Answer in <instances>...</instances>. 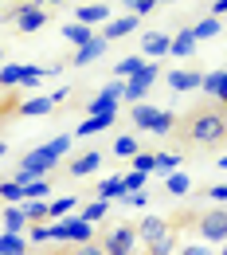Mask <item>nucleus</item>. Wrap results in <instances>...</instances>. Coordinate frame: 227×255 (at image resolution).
Listing matches in <instances>:
<instances>
[{"mask_svg":"<svg viewBox=\"0 0 227 255\" xmlns=\"http://www.w3.org/2000/svg\"><path fill=\"white\" fill-rule=\"evenodd\" d=\"M75 204H78V200H75L71 192H67V196H51V200H47V208H51V220H59V216H71V212H75Z\"/></svg>","mask_w":227,"mask_h":255,"instance_id":"obj_26","label":"nucleus"},{"mask_svg":"<svg viewBox=\"0 0 227 255\" xmlns=\"http://www.w3.org/2000/svg\"><path fill=\"white\" fill-rule=\"evenodd\" d=\"M98 165H102V153L86 149V153H78V157L71 161L67 169H71V177H90V173H98Z\"/></svg>","mask_w":227,"mask_h":255,"instance_id":"obj_15","label":"nucleus"},{"mask_svg":"<svg viewBox=\"0 0 227 255\" xmlns=\"http://www.w3.org/2000/svg\"><path fill=\"white\" fill-rule=\"evenodd\" d=\"M176 169H180V157H176V153H157V169H153L157 177H168V173H176Z\"/></svg>","mask_w":227,"mask_h":255,"instance_id":"obj_33","label":"nucleus"},{"mask_svg":"<svg viewBox=\"0 0 227 255\" xmlns=\"http://www.w3.org/2000/svg\"><path fill=\"white\" fill-rule=\"evenodd\" d=\"M224 114H227V102H224Z\"/></svg>","mask_w":227,"mask_h":255,"instance_id":"obj_52","label":"nucleus"},{"mask_svg":"<svg viewBox=\"0 0 227 255\" xmlns=\"http://www.w3.org/2000/svg\"><path fill=\"white\" fill-rule=\"evenodd\" d=\"M130 161H133V169H137V173H153V169H157V153H141V149H137Z\"/></svg>","mask_w":227,"mask_h":255,"instance_id":"obj_36","label":"nucleus"},{"mask_svg":"<svg viewBox=\"0 0 227 255\" xmlns=\"http://www.w3.org/2000/svg\"><path fill=\"white\" fill-rule=\"evenodd\" d=\"M168 43H172V35L168 32H145V39H141V51L145 55H168Z\"/></svg>","mask_w":227,"mask_h":255,"instance_id":"obj_17","label":"nucleus"},{"mask_svg":"<svg viewBox=\"0 0 227 255\" xmlns=\"http://www.w3.org/2000/svg\"><path fill=\"white\" fill-rule=\"evenodd\" d=\"M212 16H227V0H216V4H212Z\"/></svg>","mask_w":227,"mask_h":255,"instance_id":"obj_46","label":"nucleus"},{"mask_svg":"<svg viewBox=\"0 0 227 255\" xmlns=\"http://www.w3.org/2000/svg\"><path fill=\"white\" fill-rule=\"evenodd\" d=\"M106 110H118V98L110 95V91H102V95H94L86 102V114H106Z\"/></svg>","mask_w":227,"mask_h":255,"instance_id":"obj_28","label":"nucleus"},{"mask_svg":"<svg viewBox=\"0 0 227 255\" xmlns=\"http://www.w3.org/2000/svg\"><path fill=\"white\" fill-rule=\"evenodd\" d=\"M137 149H141V145H137V137H133V133H122V137L114 141V153H118V157H133Z\"/></svg>","mask_w":227,"mask_h":255,"instance_id":"obj_35","label":"nucleus"},{"mask_svg":"<svg viewBox=\"0 0 227 255\" xmlns=\"http://www.w3.org/2000/svg\"><path fill=\"white\" fill-rule=\"evenodd\" d=\"M196 43H200V39L192 35V28H180V32L172 35V43H168V55H172V59H192Z\"/></svg>","mask_w":227,"mask_h":255,"instance_id":"obj_11","label":"nucleus"},{"mask_svg":"<svg viewBox=\"0 0 227 255\" xmlns=\"http://www.w3.org/2000/svg\"><path fill=\"white\" fill-rule=\"evenodd\" d=\"M67 95H71V87H59V91H51V95H47V98H51V102L59 106V102H67Z\"/></svg>","mask_w":227,"mask_h":255,"instance_id":"obj_45","label":"nucleus"},{"mask_svg":"<svg viewBox=\"0 0 227 255\" xmlns=\"http://www.w3.org/2000/svg\"><path fill=\"white\" fill-rule=\"evenodd\" d=\"M39 79H47V67H24V75H20V87H28V91H32Z\"/></svg>","mask_w":227,"mask_h":255,"instance_id":"obj_37","label":"nucleus"},{"mask_svg":"<svg viewBox=\"0 0 227 255\" xmlns=\"http://www.w3.org/2000/svg\"><path fill=\"white\" fill-rule=\"evenodd\" d=\"M141 67H145V59H141V55H130V59H122V63L114 67V79H130V75H137Z\"/></svg>","mask_w":227,"mask_h":255,"instance_id":"obj_32","label":"nucleus"},{"mask_svg":"<svg viewBox=\"0 0 227 255\" xmlns=\"http://www.w3.org/2000/svg\"><path fill=\"white\" fill-rule=\"evenodd\" d=\"M106 212H110V200H90L78 216H82V220H90V224H98V220H106Z\"/></svg>","mask_w":227,"mask_h":255,"instance_id":"obj_31","label":"nucleus"},{"mask_svg":"<svg viewBox=\"0 0 227 255\" xmlns=\"http://www.w3.org/2000/svg\"><path fill=\"white\" fill-rule=\"evenodd\" d=\"M164 185H168V192H172V196H184V192L192 189V177L176 169V173H168V177H164Z\"/></svg>","mask_w":227,"mask_h":255,"instance_id":"obj_29","label":"nucleus"},{"mask_svg":"<svg viewBox=\"0 0 227 255\" xmlns=\"http://www.w3.org/2000/svg\"><path fill=\"white\" fill-rule=\"evenodd\" d=\"M20 75H24L20 63H4L0 67V87H20Z\"/></svg>","mask_w":227,"mask_h":255,"instance_id":"obj_34","label":"nucleus"},{"mask_svg":"<svg viewBox=\"0 0 227 255\" xmlns=\"http://www.w3.org/2000/svg\"><path fill=\"white\" fill-rule=\"evenodd\" d=\"M122 204H130V208H145V204H149V196L137 189V192H126V196H122Z\"/></svg>","mask_w":227,"mask_h":255,"instance_id":"obj_43","label":"nucleus"},{"mask_svg":"<svg viewBox=\"0 0 227 255\" xmlns=\"http://www.w3.org/2000/svg\"><path fill=\"white\" fill-rule=\"evenodd\" d=\"M16 110H20V114H24V118H39V114H51V110H55V102H51V98H24V102H20V106H16Z\"/></svg>","mask_w":227,"mask_h":255,"instance_id":"obj_21","label":"nucleus"},{"mask_svg":"<svg viewBox=\"0 0 227 255\" xmlns=\"http://www.w3.org/2000/svg\"><path fill=\"white\" fill-rule=\"evenodd\" d=\"M4 153H8V145H4V141H0V161H4Z\"/></svg>","mask_w":227,"mask_h":255,"instance_id":"obj_49","label":"nucleus"},{"mask_svg":"<svg viewBox=\"0 0 227 255\" xmlns=\"http://www.w3.org/2000/svg\"><path fill=\"white\" fill-rule=\"evenodd\" d=\"M216 255H227V240H224V244H220V252H216Z\"/></svg>","mask_w":227,"mask_h":255,"instance_id":"obj_47","label":"nucleus"},{"mask_svg":"<svg viewBox=\"0 0 227 255\" xmlns=\"http://www.w3.org/2000/svg\"><path fill=\"white\" fill-rule=\"evenodd\" d=\"M184 137L192 145H220L227 137V114L224 110H196L184 126Z\"/></svg>","mask_w":227,"mask_h":255,"instance_id":"obj_1","label":"nucleus"},{"mask_svg":"<svg viewBox=\"0 0 227 255\" xmlns=\"http://www.w3.org/2000/svg\"><path fill=\"white\" fill-rule=\"evenodd\" d=\"M12 20H16V32L32 35V32H39V28L47 24V12H43V4H35V0H28V4H20V8H12Z\"/></svg>","mask_w":227,"mask_h":255,"instance_id":"obj_5","label":"nucleus"},{"mask_svg":"<svg viewBox=\"0 0 227 255\" xmlns=\"http://www.w3.org/2000/svg\"><path fill=\"white\" fill-rule=\"evenodd\" d=\"M32 244H51V224H32Z\"/></svg>","mask_w":227,"mask_h":255,"instance_id":"obj_40","label":"nucleus"},{"mask_svg":"<svg viewBox=\"0 0 227 255\" xmlns=\"http://www.w3.org/2000/svg\"><path fill=\"white\" fill-rule=\"evenodd\" d=\"M133 228H137V240L153 244V240H157V236H164V232H168L172 224H168V220H161V216H145V220H137Z\"/></svg>","mask_w":227,"mask_h":255,"instance_id":"obj_14","label":"nucleus"},{"mask_svg":"<svg viewBox=\"0 0 227 255\" xmlns=\"http://www.w3.org/2000/svg\"><path fill=\"white\" fill-rule=\"evenodd\" d=\"M200 91H204L208 98H216V102L224 106V102H227V71H212V75H204Z\"/></svg>","mask_w":227,"mask_h":255,"instance_id":"obj_13","label":"nucleus"},{"mask_svg":"<svg viewBox=\"0 0 227 255\" xmlns=\"http://www.w3.org/2000/svg\"><path fill=\"white\" fill-rule=\"evenodd\" d=\"M67 255H106V252H102V244L90 240V244H75V252H67Z\"/></svg>","mask_w":227,"mask_h":255,"instance_id":"obj_42","label":"nucleus"},{"mask_svg":"<svg viewBox=\"0 0 227 255\" xmlns=\"http://www.w3.org/2000/svg\"><path fill=\"white\" fill-rule=\"evenodd\" d=\"M122 4H126V8H130L133 16H149V12H153V8H157V0H122Z\"/></svg>","mask_w":227,"mask_h":255,"instance_id":"obj_39","label":"nucleus"},{"mask_svg":"<svg viewBox=\"0 0 227 255\" xmlns=\"http://www.w3.org/2000/svg\"><path fill=\"white\" fill-rule=\"evenodd\" d=\"M176 248H180V228L172 224L164 236H157V240L149 244V255H176Z\"/></svg>","mask_w":227,"mask_h":255,"instance_id":"obj_16","label":"nucleus"},{"mask_svg":"<svg viewBox=\"0 0 227 255\" xmlns=\"http://www.w3.org/2000/svg\"><path fill=\"white\" fill-rule=\"evenodd\" d=\"M157 4H164V0H157Z\"/></svg>","mask_w":227,"mask_h":255,"instance_id":"obj_53","label":"nucleus"},{"mask_svg":"<svg viewBox=\"0 0 227 255\" xmlns=\"http://www.w3.org/2000/svg\"><path fill=\"white\" fill-rule=\"evenodd\" d=\"M0 200L4 204H24V185L12 177V181H0Z\"/></svg>","mask_w":227,"mask_h":255,"instance_id":"obj_27","label":"nucleus"},{"mask_svg":"<svg viewBox=\"0 0 227 255\" xmlns=\"http://www.w3.org/2000/svg\"><path fill=\"white\" fill-rule=\"evenodd\" d=\"M0 63H4V51H0Z\"/></svg>","mask_w":227,"mask_h":255,"instance_id":"obj_51","label":"nucleus"},{"mask_svg":"<svg viewBox=\"0 0 227 255\" xmlns=\"http://www.w3.org/2000/svg\"><path fill=\"white\" fill-rule=\"evenodd\" d=\"M98 200H122L126 196V185H122V177H106V181H98Z\"/></svg>","mask_w":227,"mask_h":255,"instance_id":"obj_22","label":"nucleus"},{"mask_svg":"<svg viewBox=\"0 0 227 255\" xmlns=\"http://www.w3.org/2000/svg\"><path fill=\"white\" fill-rule=\"evenodd\" d=\"M220 165H224V169H227V157H220Z\"/></svg>","mask_w":227,"mask_h":255,"instance_id":"obj_50","label":"nucleus"},{"mask_svg":"<svg viewBox=\"0 0 227 255\" xmlns=\"http://www.w3.org/2000/svg\"><path fill=\"white\" fill-rule=\"evenodd\" d=\"M137 24H141V16H133V12H126V16H114V20H106L102 24V39L106 43H114V39H126L130 32H137Z\"/></svg>","mask_w":227,"mask_h":255,"instance_id":"obj_8","label":"nucleus"},{"mask_svg":"<svg viewBox=\"0 0 227 255\" xmlns=\"http://www.w3.org/2000/svg\"><path fill=\"white\" fill-rule=\"evenodd\" d=\"M157 79H161V67H157V63H145L137 75H130V79H126V98H130V102H141Z\"/></svg>","mask_w":227,"mask_h":255,"instance_id":"obj_6","label":"nucleus"},{"mask_svg":"<svg viewBox=\"0 0 227 255\" xmlns=\"http://www.w3.org/2000/svg\"><path fill=\"white\" fill-rule=\"evenodd\" d=\"M114 114H118V110H106V114H86V118L75 126V137H90V133L110 129V126H114Z\"/></svg>","mask_w":227,"mask_h":255,"instance_id":"obj_10","label":"nucleus"},{"mask_svg":"<svg viewBox=\"0 0 227 255\" xmlns=\"http://www.w3.org/2000/svg\"><path fill=\"white\" fill-rule=\"evenodd\" d=\"M0 255H28V236L24 232H0Z\"/></svg>","mask_w":227,"mask_h":255,"instance_id":"obj_19","label":"nucleus"},{"mask_svg":"<svg viewBox=\"0 0 227 255\" xmlns=\"http://www.w3.org/2000/svg\"><path fill=\"white\" fill-rule=\"evenodd\" d=\"M130 122L137 129H145V133H168V129L176 126L172 110H161V106H153V102H133Z\"/></svg>","mask_w":227,"mask_h":255,"instance_id":"obj_2","label":"nucleus"},{"mask_svg":"<svg viewBox=\"0 0 227 255\" xmlns=\"http://www.w3.org/2000/svg\"><path fill=\"white\" fill-rule=\"evenodd\" d=\"M220 32H224V24H220V16H204L200 24H192V35H196V39H216Z\"/></svg>","mask_w":227,"mask_h":255,"instance_id":"obj_24","label":"nucleus"},{"mask_svg":"<svg viewBox=\"0 0 227 255\" xmlns=\"http://www.w3.org/2000/svg\"><path fill=\"white\" fill-rule=\"evenodd\" d=\"M75 20H78V24L98 28V24H106V20H110V8H106V4H82V8L75 12Z\"/></svg>","mask_w":227,"mask_h":255,"instance_id":"obj_18","label":"nucleus"},{"mask_svg":"<svg viewBox=\"0 0 227 255\" xmlns=\"http://www.w3.org/2000/svg\"><path fill=\"white\" fill-rule=\"evenodd\" d=\"M106 47H110V43H106L102 35H94L90 43L75 47V59H71V63H75V67H86V63H94V59H102V55H106Z\"/></svg>","mask_w":227,"mask_h":255,"instance_id":"obj_12","label":"nucleus"},{"mask_svg":"<svg viewBox=\"0 0 227 255\" xmlns=\"http://www.w3.org/2000/svg\"><path fill=\"white\" fill-rule=\"evenodd\" d=\"M208 200H212V204H227V185H216V189H208Z\"/></svg>","mask_w":227,"mask_h":255,"instance_id":"obj_44","label":"nucleus"},{"mask_svg":"<svg viewBox=\"0 0 227 255\" xmlns=\"http://www.w3.org/2000/svg\"><path fill=\"white\" fill-rule=\"evenodd\" d=\"M196 228H200V236H204L208 244H224L227 240V212L224 208L204 212V216H196Z\"/></svg>","mask_w":227,"mask_h":255,"instance_id":"obj_7","label":"nucleus"},{"mask_svg":"<svg viewBox=\"0 0 227 255\" xmlns=\"http://www.w3.org/2000/svg\"><path fill=\"white\" fill-rule=\"evenodd\" d=\"M35 4H63V0H35Z\"/></svg>","mask_w":227,"mask_h":255,"instance_id":"obj_48","label":"nucleus"},{"mask_svg":"<svg viewBox=\"0 0 227 255\" xmlns=\"http://www.w3.org/2000/svg\"><path fill=\"white\" fill-rule=\"evenodd\" d=\"M24 200H51V185H47V177H32V181H24Z\"/></svg>","mask_w":227,"mask_h":255,"instance_id":"obj_23","label":"nucleus"},{"mask_svg":"<svg viewBox=\"0 0 227 255\" xmlns=\"http://www.w3.org/2000/svg\"><path fill=\"white\" fill-rule=\"evenodd\" d=\"M0 220H4V232H28V224H32L24 216V204H8Z\"/></svg>","mask_w":227,"mask_h":255,"instance_id":"obj_20","label":"nucleus"},{"mask_svg":"<svg viewBox=\"0 0 227 255\" xmlns=\"http://www.w3.org/2000/svg\"><path fill=\"white\" fill-rule=\"evenodd\" d=\"M24 216L39 224V220H51V208H47V200H24Z\"/></svg>","mask_w":227,"mask_h":255,"instance_id":"obj_30","label":"nucleus"},{"mask_svg":"<svg viewBox=\"0 0 227 255\" xmlns=\"http://www.w3.org/2000/svg\"><path fill=\"white\" fill-rule=\"evenodd\" d=\"M176 255H216V252H212L208 244H180V248H176Z\"/></svg>","mask_w":227,"mask_h":255,"instance_id":"obj_41","label":"nucleus"},{"mask_svg":"<svg viewBox=\"0 0 227 255\" xmlns=\"http://www.w3.org/2000/svg\"><path fill=\"white\" fill-rule=\"evenodd\" d=\"M63 35L71 39V43H75V47H82V43H90V39H94V28L75 20V24H67V28H63Z\"/></svg>","mask_w":227,"mask_h":255,"instance_id":"obj_25","label":"nucleus"},{"mask_svg":"<svg viewBox=\"0 0 227 255\" xmlns=\"http://www.w3.org/2000/svg\"><path fill=\"white\" fill-rule=\"evenodd\" d=\"M164 83H168L176 95H184V91H200L204 75H200V71H192V67H180V71H168V75H164Z\"/></svg>","mask_w":227,"mask_h":255,"instance_id":"obj_9","label":"nucleus"},{"mask_svg":"<svg viewBox=\"0 0 227 255\" xmlns=\"http://www.w3.org/2000/svg\"><path fill=\"white\" fill-rule=\"evenodd\" d=\"M51 240L55 244H90L94 240V224L82 216H59L51 224Z\"/></svg>","mask_w":227,"mask_h":255,"instance_id":"obj_3","label":"nucleus"},{"mask_svg":"<svg viewBox=\"0 0 227 255\" xmlns=\"http://www.w3.org/2000/svg\"><path fill=\"white\" fill-rule=\"evenodd\" d=\"M133 248H137V228L133 224H118V228H110L102 236V252L106 255H133Z\"/></svg>","mask_w":227,"mask_h":255,"instance_id":"obj_4","label":"nucleus"},{"mask_svg":"<svg viewBox=\"0 0 227 255\" xmlns=\"http://www.w3.org/2000/svg\"><path fill=\"white\" fill-rule=\"evenodd\" d=\"M145 177H149V173H137V169L122 173V185H126V192H137V189H145Z\"/></svg>","mask_w":227,"mask_h":255,"instance_id":"obj_38","label":"nucleus"}]
</instances>
